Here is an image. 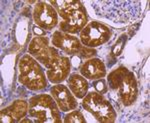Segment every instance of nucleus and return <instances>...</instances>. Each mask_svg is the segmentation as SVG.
Instances as JSON below:
<instances>
[{"label":"nucleus","mask_w":150,"mask_h":123,"mask_svg":"<svg viewBox=\"0 0 150 123\" xmlns=\"http://www.w3.org/2000/svg\"><path fill=\"white\" fill-rule=\"evenodd\" d=\"M71 69V62L67 56L61 55L51 68L47 69L46 75L51 83H60L68 77Z\"/></svg>","instance_id":"12"},{"label":"nucleus","mask_w":150,"mask_h":123,"mask_svg":"<svg viewBox=\"0 0 150 123\" xmlns=\"http://www.w3.org/2000/svg\"><path fill=\"white\" fill-rule=\"evenodd\" d=\"M28 52L45 68L49 69L54 65L61 55L56 48L50 46L47 37H34L28 47Z\"/></svg>","instance_id":"6"},{"label":"nucleus","mask_w":150,"mask_h":123,"mask_svg":"<svg viewBox=\"0 0 150 123\" xmlns=\"http://www.w3.org/2000/svg\"><path fill=\"white\" fill-rule=\"evenodd\" d=\"M29 116L35 123L61 122V114L56 101L49 94H39L29 100Z\"/></svg>","instance_id":"4"},{"label":"nucleus","mask_w":150,"mask_h":123,"mask_svg":"<svg viewBox=\"0 0 150 123\" xmlns=\"http://www.w3.org/2000/svg\"><path fill=\"white\" fill-rule=\"evenodd\" d=\"M67 84H68V88L70 89V91L73 93V95L76 98L83 99V97H85L89 85L87 80L82 75L76 73L71 74L68 77Z\"/></svg>","instance_id":"14"},{"label":"nucleus","mask_w":150,"mask_h":123,"mask_svg":"<svg viewBox=\"0 0 150 123\" xmlns=\"http://www.w3.org/2000/svg\"><path fill=\"white\" fill-rule=\"evenodd\" d=\"M50 93L54 100L56 101L58 107L61 111H71V110L76 109L78 106V102L73 93L63 84H57V85L52 86L50 89Z\"/></svg>","instance_id":"9"},{"label":"nucleus","mask_w":150,"mask_h":123,"mask_svg":"<svg viewBox=\"0 0 150 123\" xmlns=\"http://www.w3.org/2000/svg\"><path fill=\"white\" fill-rule=\"evenodd\" d=\"M33 20L41 29L51 30L58 24V14L49 4L38 2L33 9Z\"/></svg>","instance_id":"8"},{"label":"nucleus","mask_w":150,"mask_h":123,"mask_svg":"<svg viewBox=\"0 0 150 123\" xmlns=\"http://www.w3.org/2000/svg\"><path fill=\"white\" fill-rule=\"evenodd\" d=\"M33 30H34V33H35V34H38V35H43V34H44V31L41 29V28L34 27V28H33Z\"/></svg>","instance_id":"19"},{"label":"nucleus","mask_w":150,"mask_h":123,"mask_svg":"<svg viewBox=\"0 0 150 123\" xmlns=\"http://www.w3.org/2000/svg\"><path fill=\"white\" fill-rule=\"evenodd\" d=\"M18 81L32 91H40L47 86V78L42 66L29 54L23 55L19 60Z\"/></svg>","instance_id":"3"},{"label":"nucleus","mask_w":150,"mask_h":123,"mask_svg":"<svg viewBox=\"0 0 150 123\" xmlns=\"http://www.w3.org/2000/svg\"><path fill=\"white\" fill-rule=\"evenodd\" d=\"M51 41L55 47L59 48L69 55L79 54L83 48L78 38L68 33L61 32V31H55L52 35Z\"/></svg>","instance_id":"10"},{"label":"nucleus","mask_w":150,"mask_h":123,"mask_svg":"<svg viewBox=\"0 0 150 123\" xmlns=\"http://www.w3.org/2000/svg\"><path fill=\"white\" fill-rule=\"evenodd\" d=\"M85 118L84 115L82 114L80 111L78 110H74V111L68 113V114L65 116L64 122L66 123H74V122H85Z\"/></svg>","instance_id":"15"},{"label":"nucleus","mask_w":150,"mask_h":123,"mask_svg":"<svg viewBox=\"0 0 150 123\" xmlns=\"http://www.w3.org/2000/svg\"><path fill=\"white\" fill-rule=\"evenodd\" d=\"M57 14L62 18L59 30L68 34H76L87 25L88 17L83 4L80 1H50Z\"/></svg>","instance_id":"1"},{"label":"nucleus","mask_w":150,"mask_h":123,"mask_svg":"<svg viewBox=\"0 0 150 123\" xmlns=\"http://www.w3.org/2000/svg\"><path fill=\"white\" fill-rule=\"evenodd\" d=\"M29 110V103L24 100H15L11 105L4 108L0 112L2 122H19L26 116Z\"/></svg>","instance_id":"11"},{"label":"nucleus","mask_w":150,"mask_h":123,"mask_svg":"<svg viewBox=\"0 0 150 123\" xmlns=\"http://www.w3.org/2000/svg\"><path fill=\"white\" fill-rule=\"evenodd\" d=\"M111 37V30L104 24L92 21L80 32V42L85 47L94 48L106 43Z\"/></svg>","instance_id":"7"},{"label":"nucleus","mask_w":150,"mask_h":123,"mask_svg":"<svg viewBox=\"0 0 150 123\" xmlns=\"http://www.w3.org/2000/svg\"><path fill=\"white\" fill-rule=\"evenodd\" d=\"M107 82L112 90L118 91V96L123 105L129 106L136 100L138 94L136 78L126 67L120 66L111 72L107 77Z\"/></svg>","instance_id":"2"},{"label":"nucleus","mask_w":150,"mask_h":123,"mask_svg":"<svg viewBox=\"0 0 150 123\" xmlns=\"http://www.w3.org/2000/svg\"><path fill=\"white\" fill-rule=\"evenodd\" d=\"M93 85L96 90L98 91V93L100 94H103L107 91V84H106V81L104 79H98V81L94 82Z\"/></svg>","instance_id":"17"},{"label":"nucleus","mask_w":150,"mask_h":123,"mask_svg":"<svg viewBox=\"0 0 150 123\" xmlns=\"http://www.w3.org/2000/svg\"><path fill=\"white\" fill-rule=\"evenodd\" d=\"M80 73L84 78L96 80L103 78L106 75V67L101 59L92 58L87 60L81 65Z\"/></svg>","instance_id":"13"},{"label":"nucleus","mask_w":150,"mask_h":123,"mask_svg":"<svg viewBox=\"0 0 150 123\" xmlns=\"http://www.w3.org/2000/svg\"><path fill=\"white\" fill-rule=\"evenodd\" d=\"M82 106L99 122L111 123L116 119V112L113 106L102 94L98 92L86 94L85 97H83Z\"/></svg>","instance_id":"5"},{"label":"nucleus","mask_w":150,"mask_h":123,"mask_svg":"<svg viewBox=\"0 0 150 123\" xmlns=\"http://www.w3.org/2000/svg\"><path fill=\"white\" fill-rule=\"evenodd\" d=\"M95 54H96V50L92 49V48L84 47V46L81 49L80 53H79V55H80L81 57H83V58H90L91 56H94Z\"/></svg>","instance_id":"18"},{"label":"nucleus","mask_w":150,"mask_h":123,"mask_svg":"<svg viewBox=\"0 0 150 123\" xmlns=\"http://www.w3.org/2000/svg\"><path fill=\"white\" fill-rule=\"evenodd\" d=\"M125 42H126V35H122L121 37H120V39L116 42L114 47H113V49H112L113 54H114V55H119L120 53H121L122 50H123V47H124Z\"/></svg>","instance_id":"16"}]
</instances>
